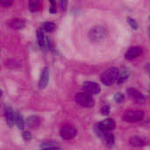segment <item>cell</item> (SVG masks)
<instances>
[{"label": "cell", "mask_w": 150, "mask_h": 150, "mask_svg": "<svg viewBox=\"0 0 150 150\" xmlns=\"http://www.w3.org/2000/svg\"><path fill=\"white\" fill-rule=\"evenodd\" d=\"M119 69L115 67L110 68L106 69L101 76V82L107 86H111L116 82H118L119 78Z\"/></svg>", "instance_id": "cell-1"}, {"label": "cell", "mask_w": 150, "mask_h": 150, "mask_svg": "<svg viewBox=\"0 0 150 150\" xmlns=\"http://www.w3.org/2000/svg\"><path fill=\"white\" fill-rule=\"evenodd\" d=\"M75 100L79 105H81L83 107H86V108L93 107L95 105V101L92 98L91 95L87 92L77 93L75 97Z\"/></svg>", "instance_id": "cell-2"}, {"label": "cell", "mask_w": 150, "mask_h": 150, "mask_svg": "<svg viewBox=\"0 0 150 150\" xmlns=\"http://www.w3.org/2000/svg\"><path fill=\"white\" fill-rule=\"evenodd\" d=\"M144 118V112L141 110H128L125 112L122 116V120L127 122H138Z\"/></svg>", "instance_id": "cell-3"}, {"label": "cell", "mask_w": 150, "mask_h": 150, "mask_svg": "<svg viewBox=\"0 0 150 150\" xmlns=\"http://www.w3.org/2000/svg\"><path fill=\"white\" fill-rule=\"evenodd\" d=\"M106 33H107L106 29L104 26L97 25V26H94L90 31L89 37H90L91 40H92L94 42H99L106 37Z\"/></svg>", "instance_id": "cell-4"}, {"label": "cell", "mask_w": 150, "mask_h": 150, "mask_svg": "<svg viewBox=\"0 0 150 150\" xmlns=\"http://www.w3.org/2000/svg\"><path fill=\"white\" fill-rule=\"evenodd\" d=\"M77 131L76 127L70 124H65L62 126L60 131V135L63 140H72L76 137Z\"/></svg>", "instance_id": "cell-5"}, {"label": "cell", "mask_w": 150, "mask_h": 150, "mask_svg": "<svg viewBox=\"0 0 150 150\" xmlns=\"http://www.w3.org/2000/svg\"><path fill=\"white\" fill-rule=\"evenodd\" d=\"M127 91L128 97H129L133 101H134L135 103L141 104V105L145 103L146 98H145L144 95H143L142 93H141L137 89H135V88H128Z\"/></svg>", "instance_id": "cell-6"}, {"label": "cell", "mask_w": 150, "mask_h": 150, "mask_svg": "<svg viewBox=\"0 0 150 150\" xmlns=\"http://www.w3.org/2000/svg\"><path fill=\"white\" fill-rule=\"evenodd\" d=\"M83 88L85 91V92L91 94V95H96L98 94L101 91V88L99 86V84H98L95 82H91V81H87L84 82L83 83Z\"/></svg>", "instance_id": "cell-7"}, {"label": "cell", "mask_w": 150, "mask_h": 150, "mask_svg": "<svg viewBox=\"0 0 150 150\" xmlns=\"http://www.w3.org/2000/svg\"><path fill=\"white\" fill-rule=\"evenodd\" d=\"M15 114L16 112H13L12 108L9 105H4V115L5 118V120L9 126H12L15 124Z\"/></svg>", "instance_id": "cell-8"}, {"label": "cell", "mask_w": 150, "mask_h": 150, "mask_svg": "<svg viewBox=\"0 0 150 150\" xmlns=\"http://www.w3.org/2000/svg\"><path fill=\"white\" fill-rule=\"evenodd\" d=\"M49 81V70L47 67H45L40 74V77L39 80V88L40 90H44Z\"/></svg>", "instance_id": "cell-9"}, {"label": "cell", "mask_w": 150, "mask_h": 150, "mask_svg": "<svg viewBox=\"0 0 150 150\" xmlns=\"http://www.w3.org/2000/svg\"><path fill=\"white\" fill-rule=\"evenodd\" d=\"M142 53V48L140 47H132L125 54V58L127 60H134L140 56Z\"/></svg>", "instance_id": "cell-10"}, {"label": "cell", "mask_w": 150, "mask_h": 150, "mask_svg": "<svg viewBox=\"0 0 150 150\" xmlns=\"http://www.w3.org/2000/svg\"><path fill=\"white\" fill-rule=\"evenodd\" d=\"M129 143H130V145H132L134 147L142 148V147L147 146L149 144V140H147L146 138L142 137V136H133L130 138Z\"/></svg>", "instance_id": "cell-11"}, {"label": "cell", "mask_w": 150, "mask_h": 150, "mask_svg": "<svg viewBox=\"0 0 150 150\" xmlns=\"http://www.w3.org/2000/svg\"><path fill=\"white\" fill-rule=\"evenodd\" d=\"M98 124L105 132H111L116 127V123L112 119H105Z\"/></svg>", "instance_id": "cell-12"}, {"label": "cell", "mask_w": 150, "mask_h": 150, "mask_svg": "<svg viewBox=\"0 0 150 150\" xmlns=\"http://www.w3.org/2000/svg\"><path fill=\"white\" fill-rule=\"evenodd\" d=\"M8 25L14 30H20L25 26V21L21 18H13L8 22Z\"/></svg>", "instance_id": "cell-13"}, {"label": "cell", "mask_w": 150, "mask_h": 150, "mask_svg": "<svg viewBox=\"0 0 150 150\" xmlns=\"http://www.w3.org/2000/svg\"><path fill=\"white\" fill-rule=\"evenodd\" d=\"M40 150H62L60 145L54 142H47L40 145Z\"/></svg>", "instance_id": "cell-14"}, {"label": "cell", "mask_w": 150, "mask_h": 150, "mask_svg": "<svg viewBox=\"0 0 150 150\" xmlns=\"http://www.w3.org/2000/svg\"><path fill=\"white\" fill-rule=\"evenodd\" d=\"M37 40H38V44L40 47V48H46L47 47V38L45 37L44 33L41 29H39L37 31Z\"/></svg>", "instance_id": "cell-15"}, {"label": "cell", "mask_w": 150, "mask_h": 150, "mask_svg": "<svg viewBox=\"0 0 150 150\" xmlns=\"http://www.w3.org/2000/svg\"><path fill=\"white\" fill-rule=\"evenodd\" d=\"M26 124L30 128H35L38 127L40 124V120L37 116H30L26 120Z\"/></svg>", "instance_id": "cell-16"}, {"label": "cell", "mask_w": 150, "mask_h": 150, "mask_svg": "<svg viewBox=\"0 0 150 150\" xmlns=\"http://www.w3.org/2000/svg\"><path fill=\"white\" fill-rule=\"evenodd\" d=\"M103 140L105 141V144L107 145L108 148H112L115 142V139H114V135L110 133V132H105Z\"/></svg>", "instance_id": "cell-17"}, {"label": "cell", "mask_w": 150, "mask_h": 150, "mask_svg": "<svg viewBox=\"0 0 150 150\" xmlns=\"http://www.w3.org/2000/svg\"><path fill=\"white\" fill-rule=\"evenodd\" d=\"M40 29L43 32H47V33H52L56 29V25L53 22H44L41 26Z\"/></svg>", "instance_id": "cell-18"}, {"label": "cell", "mask_w": 150, "mask_h": 150, "mask_svg": "<svg viewBox=\"0 0 150 150\" xmlns=\"http://www.w3.org/2000/svg\"><path fill=\"white\" fill-rule=\"evenodd\" d=\"M128 76H129V72H128V70H127V69H123L120 72V74H119V78H118V82H117V83H118L119 84L123 83L124 82H126V81L127 80Z\"/></svg>", "instance_id": "cell-19"}, {"label": "cell", "mask_w": 150, "mask_h": 150, "mask_svg": "<svg viewBox=\"0 0 150 150\" xmlns=\"http://www.w3.org/2000/svg\"><path fill=\"white\" fill-rule=\"evenodd\" d=\"M15 125L19 129H23L25 127V121L23 120V117L18 112H16V114H15Z\"/></svg>", "instance_id": "cell-20"}, {"label": "cell", "mask_w": 150, "mask_h": 150, "mask_svg": "<svg viewBox=\"0 0 150 150\" xmlns=\"http://www.w3.org/2000/svg\"><path fill=\"white\" fill-rule=\"evenodd\" d=\"M40 3L39 1L35 0V1H30L29 2V9L33 12L37 11L40 9Z\"/></svg>", "instance_id": "cell-21"}, {"label": "cell", "mask_w": 150, "mask_h": 150, "mask_svg": "<svg viewBox=\"0 0 150 150\" xmlns=\"http://www.w3.org/2000/svg\"><path fill=\"white\" fill-rule=\"evenodd\" d=\"M19 62L16 60H10V61H7L5 62V66L10 68V69H16V68H18L19 67Z\"/></svg>", "instance_id": "cell-22"}, {"label": "cell", "mask_w": 150, "mask_h": 150, "mask_svg": "<svg viewBox=\"0 0 150 150\" xmlns=\"http://www.w3.org/2000/svg\"><path fill=\"white\" fill-rule=\"evenodd\" d=\"M114 100L117 104H121L125 100V96L122 93H117L114 96Z\"/></svg>", "instance_id": "cell-23"}, {"label": "cell", "mask_w": 150, "mask_h": 150, "mask_svg": "<svg viewBox=\"0 0 150 150\" xmlns=\"http://www.w3.org/2000/svg\"><path fill=\"white\" fill-rule=\"evenodd\" d=\"M127 20H128V23L129 25H131V27L134 30H136L138 28V23L135 19L132 18H127Z\"/></svg>", "instance_id": "cell-24"}, {"label": "cell", "mask_w": 150, "mask_h": 150, "mask_svg": "<svg viewBox=\"0 0 150 150\" xmlns=\"http://www.w3.org/2000/svg\"><path fill=\"white\" fill-rule=\"evenodd\" d=\"M22 135H23L24 140H25V141H26V142H29V141L32 139V135H31V134H30V132H29V131L24 130V131H23V133H22Z\"/></svg>", "instance_id": "cell-25"}, {"label": "cell", "mask_w": 150, "mask_h": 150, "mask_svg": "<svg viewBox=\"0 0 150 150\" xmlns=\"http://www.w3.org/2000/svg\"><path fill=\"white\" fill-rule=\"evenodd\" d=\"M101 112L103 115H108L109 112H110V106L109 105H104L101 109Z\"/></svg>", "instance_id": "cell-26"}, {"label": "cell", "mask_w": 150, "mask_h": 150, "mask_svg": "<svg viewBox=\"0 0 150 150\" xmlns=\"http://www.w3.org/2000/svg\"><path fill=\"white\" fill-rule=\"evenodd\" d=\"M11 4H12L11 1H1L0 2V4L3 7H9L10 5H11Z\"/></svg>", "instance_id": "cell-27"}, {"label": "cell", "mask_w": 150, "mask_h": 150, "mask_svg": "<svg viewBox=\"0 0 150 150\" xmlns=\"http://www.w3.org/2000/svg\"><path fill=\"white\" fill-rule=\"evenodd\" d=\"M56 11V9H55V4L53 1H51V6H50V9H49V12L51 13H54Z\"/></svg>", "instance_id": "cell-28"}, {"label": "cell", "mask_w": 150, "mask_h": 150, "mask_svg": "<svg viewBox=\"0 0 150 150\" xmlns=\"http://www.w3.org/2000/svg\"><path fill=\"white\" fill-rule=\"evenodd\" d=\"M60 4H61V9L62 10V11H65V9H66V5H67V2H65V1H62L61 3H60Z\"/></svg>", "instance_id": "cell-29"}, {"label": "cell", "mask_w": 150, "mask_h": 150, "mask_svg": "<svg viewBox=\"0 0 150 150\" xmlns=\"http://www.w3.org/2000/svg\"><path fill=\"white\" fill-rule=\"evenodd\" d=\"M149 34H150V28H149Z\"/></svg>", "instance_id": "cell-30"}]
</instances>
